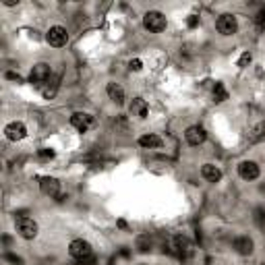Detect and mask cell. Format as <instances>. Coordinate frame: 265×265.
<instances>
[{
	"label": "cell",
	"instance_id": "6da1fadb",
	"mask_svg": "<svg viewBox=\"0 0 265 265\" xmlns=\"http://www.w3.org/2000/svg\"><path fill=\"white\" fill-rule=\"evenodd\" d=\"M164 251H168L170 255H174L178 259H187L193 253V243L187 239L185 234H172Z\"/></svg>",
	"mask_w": 265,
	"mask_h": 265
},
{
	"label": "cell",
	"instance_id": "7a4b0ae2",
	"mask_svg": "<svg viewBox=\"0 0 265 265\" xmlns=\"http://www.w3.org/2000/svg\"><path fill=\"white\" fill-rule=\"evenodd\" d=\"M15 230H17V234L21 236V239L33 241L37 236V232H39V226H37V222L29 216H15Z\"/></svg>",
	"mask_w": 265,
	"mask_h": 265
},
{
	"label": "cell",
	"instance_id": "3957f363",
	"mask_svg": "<svg viewBox=\"0 0 265 265\" xmlns=\"http://www.w3.org/2000/svg\"><path fill=\"white\" fill-rule=\"evenodd\" d=\"M216 29L222 37H230L239 31V17L232 15V12H222L216 19Z\"/></svg>",
	"mask_w": 265,
	"mask_h": 265
},
{
	"label": "cell",
	"instance_id": "277c9868",
	"mask_svg": "<svg viewBox=\"0 0 265 265\" xmlns=\"http://www.w3.org/2000/svg\"><path fill=\"white\" fill-rule=\"evenodd\" d=\"M166 25H168V21H166V15L160 10H147L143 15V27L149 33H162L166 29Z\"/></svg>",
	"mask_w": 265,
	"mask_h": 265
},
{
	"label": "cell",
	"instance_id": "5b68a950",
	"mask_svg": "<svg viewBox=\"0 0 265 265\" xmlns=\"http://www.w3.org/2000/svg\"><path fill=\"white\" fill-rule=\"evenodd\" d=\"M52 79V68L48 62H37L31 66V71H29V83L31 85H35L37 89L41 85H46V83Z\"/></svg>",
	"mask_w": 265,
	"mask_h": 265
},
{
	"label": "cell",
	"instance_id": "8992f818",
	"mask_svg": "<svg viewBox=\"0 0 265 265\" xmlns=\"http://www.w3.org/2000/svg\"><path fill=\"white\" fill-rule=\"evenodd\" d=\"M68 255H71L77 263H81V261L93 257V249H91V245L87 241L75 239V241H71V245H68Z\"/></svg>",
	"mask_w": 265,
	"mask_h": 265
},
{
	"label": "cell",
	"instance_id": "52a82bcc",
	"mask_svg": "<svg viewBox=\"0 0 265 265\" xmlns=\"http://www.w3.org/2000/svg\"><path fill=\"white\" fill-rule=\"evenodd\" d=\"M46 41L52 48H62V46H66V41H68V31L64 29L62 25H52L48 29V33H46Z\"/></svg>",
	"mask_w": 265,
	"mask_h": 265
},
{
	"label": "cell",
	"instance_id": "ba28073f",
	"mask_svg": "<svg viewBox=\"0 0 265 265\" xmlns=\"http://www.w3.org/2000/svg\"><path fill=\"white\" fill-rule=\"evenodd\" d=\"M205 139H207V131L201 127V124H191V127L185 131V141H187L191 147L203 145Z\"/></svg>",
	"mask_w": 265,
	"mask_h": 265
},
{
	"label": "cell",
	"instance_id": "9c48e42d",
	"mask_svg": "<svg viewBox=\"0 0 265 265\" xmlns=\"http://www.w3.org/2000/svg\"><path fill=\"white\" fill-rule=\"evenodd\" d=\"M239 176L243 180H247V183H251V180H257L261 176V168L259 164L255 160H243L239 164Z\"/></svg>",
	"mask_w": 265,
	"mask_h": 265
},
{
	"label": "cell",
	"instance_id": "30bf717a",
	"mask_svg": "<svg viewBox=\"0 0 265 265\" xmlns=\"http://www.w3.org/2000/svg\"><path fill=\"white\" fill-rule=\"evenodd\" d=\"M232 249L241 257H251V255H253V251H255V243H253V239H251L249 234H241V236H236V239L232 241Z\"/></svg>",
	"mask_w": 265,
	"mask_h": 265
},
{
	"label": "cell",
	"instance_id": "8fae6325",
	"mask_svg": "<svg viewBox=\"0 0 265 265\" xmlns=\"http://www.w3.org/2000/svg\"><path fill=\"white\" fill-rule=\"evenodd\" d=\"M4 137L8 139V141H12V143L23 141V139L27 137V127L21 120H12V122H8L6 127H4Z\"/></svg>",
	"mask_w": 265,
	"mask_h": 265
},
{
	"label": "cell",
	"instance_id": "7c38bea8",
	"mask_svg": "<svg viewBox=\"0 0 265 265\" xmlns=\"http://www.w3.org/2000/svg\"><path fill=\"white\" fill-rule=\"evenodd\" d=\"M95 124V118L89 112H75L71 114V127L77 129L79 133H87Z\"/></svg>",
	"mask_w": 265,
	"mask_h": 265
},
{
	"label": "cell",
	"instance_id": "4fadbf2b",
	"mask_svg": "<svg viewBox=\"0 0 265 265\" xmlns=\"http://www.w3.org/2000/svg\"><path fill=\"white\" fill-rule=\"evenodd\" d=\"M106 95H108V100L116 104V106H122L124 100H127V93H124V87L120 85V83L116 81H110L108 85H106Z\"/></svg>",
	"mask_w": 265,
	"mask_h": 265
},
{
	"label": "cell",
	"instance_id": "5bb4252c",
	"mask_svg": "<svg viewBox=\"0 0 265 265\" xmlns=\"http://www.w3.org/2000/svg\"><path fill=\"white\" fill-rule=\"evenodd\" d=\"M129 114L139 118V120H145L147 114H149V104L143 100V97H139V95L133 97L131 104H129Z\"/></svg>",
	"mask_w": 265,
	"mask_h": 265
},
{
	"label": "cell",
	"instance_id": "9a60e30c",
	"mask_svg": "<svg viewBox=\"0 0 265 265\" xmlns=\"http://www.w3.org/2000/svg\"><path fill=\"white\" fill-rule=\"evenodd\" d=\"M39 189L48 197H60V180L54 176H44L39 178Z\"/></svg>",
	"mask_w": 265,
	"mask_h": 265
},
{
	"label": "cell",
	"instance_id": "2e32d148",
	"mask_svg": "<svg viewBox=\"0 0 265 265\" xmlns=\"http://www.w3.org/2000/svg\"><path fill=\"white\" fill-rule=\"evenodd\" d=\"M137 143H139V147H143V149H160L164 145V139L160 135H156V133H145V135H141L137 139Z\"/></svg>",
	"mask_w": 265,
	"mask_h": 265
},
{
	"label": "cell",
	"instance_id": "e0dca14e",
	"mask_svg": "<svg viewBox=\"0 0 265 265\" xmlns=\"http://www.w3.org/2000/svg\"><path fill=\"white\" fill-rule=\"evenodd\" d=\"M201 176L207 180V183H220L224 174H222V168H220V166L207 162V164L201 166Z\"/></svg>",
	"mask_w": 265,
	"mask_h": 265
},
{
	"label": "cell",
	"instance_id": "ac0fdd59",
	"mask_svg": "<svg viewBox=\"0 0 265 265\" xmlns=\"http://www.w3.org/2000/svg\"><path fill=\"white\" fill-rule=\"evenodd\" d=\"M249 143H259V141H265V120H259L257 124H253V127L249 129Z\"/></svg>",
	"mask_w": 265,
	"mask_h": 265
},
{
	"label": "cell",
	"instance_id": "d6986e66",
	"mask_svg": "<svg viewBox=\"0 0 265 265\" xmlns=\"http://www.w3.org/2000/svg\"><path fill=\"white\" fill-rule=\"evenodd\" d=\"M56 89H58V79L52 75V79L46 83V85H41L39 87V91H41V95L46 97V100H52L54 95H56Z\"/></svg>",
	"mask_w": 265,
	"mask_h": 265
},
{
	"label": "cell",
	"instance_id": "ffe728a7",
	"mask_svg": "<svg viewBox=\"0 0 265 265\" xmlns=\"http://www.w3.org/2000/svg\"><path fill=\"white\" fill-rule=\"evenodd\" d=\"M228 100V91L224 87V83H216L214 85V102L216 104H224Z\"/></svg>",
	"mask_w": 265,
	"mask_h": 265
},
{
	"label": "cell",
	"instance_id": "44dd1931",
	"mask_svg": "<svg viewBox=\"0 0 265 265\" xmlns=\"http://www.w3.org/2000/svg\"><path fill=\"white\" fill-rule=\"evenodd\" d=\"M137 249H139V253H149V251H151V239L147 234L137 239Z\"/></svg>",
	"mask_w": 265,
	"mask_h": 265
},
{
	"label": "cell",
	"instance_id": "7402d4cb",
	"mask_svg": "<svg viewBox=\"0 0 265 265\" xmlns=\"http://www.w3.org/2000/svg\"><path fill=\"white\" fill-rule=\"evenodd\" d=\"M251 62H253V54L247 50V52L241 54V58H239V62H236V66H239V68H247Z\"/></svg>",
	"mask_w": 265,
	"mask_h": 265
},
{
	"label": "cell",
	"instance_id": "603a6c76",
	"mask_svg": "<svg viewBox=\"0 0 265 265\" xmlns=\"http://www.w3.org/2000/svg\"><path fill=\"white\" fill-rule=\"evenodd\" d=\"M54 156H56V151L50 149V147H39L37 149V158L39 160H52Z\"/></svg>",
	"mask_w": 265,
	"mask_h": 265
},
{
	"label": "cell",
	"instance_id": "cb8c5ba5",
	"mask_svg": "<svg viewBox=\"0 0 265 265\" xmlns=\"http://www.w3.org/2000/svg\"><path fill=\"white\" fill-rule=\"evenodd\" d=\"M129 68H131V71H135V73L143 71V60L141 58H131L129 60Z\"/></svg>",
	"mask_w": 265,
	"mask_h": 265
},
{
	"label": "cell",
	"instance_id": "d4e9b609",
	"mask_svg": "<svg viewBox=\"0 0 265 265\" xmlns=\"http://www.w3.org/2000/svg\"><path fill=\"white\" fill-rule=\"evenodd\" d=\"M255 23L259 25V27H265V6L257 12V15H255Z\"/></svg>",
	"mask_w": 265,
	"mask_h": 265
},
{
	"label": "cell",
	"instance_id": "484cf974",
	"mask_svg": "<svg viewBox=\"0 0 265 265\" xmlns=\"http://www.w3.org/2000/svg\"><path fill=\"white\" fill-rule=\"evenodd\" d=\"M187 25L191 27V29H193V27H197V25H199V17H197V15H189V19H187Z\"/></svg>",
	"mask_w": 265,
	"mask_h": 265
},
{
	"label": "cell",
	"instance_id": "4316f807",
	"mask_svg": "<svg viewBox=\"0 0 265 265\" xmlns=\"http://www.w3.org/2000/svg\"><path fill=\"white\" fill-rule=\"evenodd\" d=\"M6 79H10V81H17V83H23V79H21V75L19 73H12V71H8L6 75H4Z\"/></svg>",
	"mask_w": 265,
	"mask_h": 265
},
{
	"label": "cell",
	"instance_id": "83f0119b",
	"mask_svg": "<svg viewBox=\"0 0 265 265\" xmlns=\"http://www.w3.org/2000/svg\"><path fill=\"white\" fill-rule=\"evenodd\" d=\"M255 214H257V216H255V220H257V222H259V224L263 226V224H265V209H257V212H255Z\"/></svg>",
	"mask_w": 265,
	"mask_h": 265
},
{
	"label": "cell",
	"instance_id": "f1b7e54d",
	"mask_svg": "<svg viewBox=\"0 0 265 265\" xmlns=\"http://www.w3.org/2000/svg\"><path fill=\"white\" fill-rule=\"evenodd\" d=\"M4 259H6V261H10V263H15V265H21V263H23V261H21L19 257L10 255V253H4Z\"/></svg>",
	"mask_w": 265,
	"mask_h": 265
},
{
	"label": "cell",
	"instance_id": "f546056e",
	"mask_svg": "<svg viewBox=\"0 0 265 265\" xmlns=\"http://www.w3.org/2000/svg\"><path fill=\"white\" fill-rule=\"evenodd\" d=\"M137 265H149V263H137Z\"/></svg>",
	"mask_w": 265,
	"mask_h": 265
}]
</instances>
